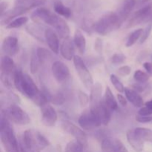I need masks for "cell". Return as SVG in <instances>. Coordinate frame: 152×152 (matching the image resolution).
I'll use <instances>...</instances> for the list:
<instances>
[{"label": "cell", "mask_w": 152, "mask_h": 152, "mask_svg": "<svg viewBox=\"0 0 152 152\" xmlns=\"http://www.w3.org/2000/svg\"><path fill=\"white\" fill-rule=\"evenodd\" d=\"M102 152H117L115 139L105 137L102 140Z\"/></svg>", "instance_id": "cell-29"}, {"label": "cell", "mask_w": 152, "mask_h": 152, "mask_svg": "<svg viewBox=\"0 0 152 152\" xmlns=\"http://www.w3.org/2000/svg\"><path fill=\"white\" fill-rule=\"evenodd\" d=\"M138 114L144 116H152V107H142L138 111Z\"/></svg>", "instance_id": "cell-44"}, {"label": "cell", "mask_w": 152, "mask_h": 152, "mask_svg": "<svg viewBox=\"0 0 152 152\" xmlns=\"http://www.w3.org/2000/svg\"><path fill=\"white\" fill-rule=\"evenodd\" d=\"M47 0H15L14 7L23 9L25 11L36 7H40Z\"/></svg>", "instance_id": "cell-22"}, {"label": "cell", "mask_w": 152, "mask_h": 152, "mask_svg": "<svg viewBox=\"0 0 152 152\" xmlns=\"http://www.w3.org/2000/svg\"><path fill=\"white\" fill-rule=\"evenodd\" d=\"M53 9L54 11L59 16L65 18H70L72 15V11L68 7L65 6L63 3L59 0L55 1L53 3Z\"/></svg>", "instance_id": "cell-27"}, {"label": "cell", "mask_w": 152, "mask_h": 152, "mask_svg": "<svg viewBox=\"0 0 152 152\" xmlns=\"http://www.w3.org/2000/svg\"><path fill=\"white\" fill-rule=\"evenodd\" d=\"M84 149L77 141H70L66 145L65 152H85Z\"/></svg>", "instance_id": "cell-34"}, {"label": "cell", "mask_w": 152, "mask_h": 152, "mask_svg": "<svg viewBox=\"0 0 152 152\" xmlns=\"http://www.w3.org/2000/svg\"><path fill=\"white\" fill-rule=\"evenodd\" d=\"M28 18L27 16H19L16 19H13L10 22L8 25H6V29H14V28H19L28 23Z\"/></svg>", "instance_id": "cell-32"}, {"label": "cell", "mask_w": 152, "mask_h": 152, "mask_svg": "<svg viewBox=\"0 0 152 152\" xmlns=\"http://www.w3.org/2000/svg\"><path fill=\"white\" fill-rule=\"evenodd\" d=\"M145 106H148V107H152V99H151L150 101L147 102L145 104Z\"/></svg>", "instance_id": "cell-52"}, {"label": "cell", "mask_w": 152, "mask_h": 152, "mask_svg": "<svg viewBox=\"0 0 152 152\" xmlns=\"http://www.w3.org/2000/svg\"><path fill=\"white\" fill-rule=\"evenodd\" d=\"M1 114H4L10 121L19 126H25L31 122L29 115L17 104L7 106L4 109L1 110Z\"/></svg>", "instance_id": "cell-3"}, {"label": "cell", "mask_w": 152, "mask_h": 152, "mask_svg": "<svg viewBox=\"0 0 152 152\" xmlns=\"http://www.w3.org/2000/svg\"><path fill=\"white\" fill-rule=\"evenodd\" d=\"M103 102L110 111H116L118 108V104L112 91L109 87H106L103 97Z\"/></svg>", "instance_id": "cell-26"}, {"label": "cell", "mask_w": 152, "mask_h": 152, "mask_svg": "<svg viewBox=\"0 0 152 152\" xmlns=\"http://www.w3.org/2000/svg\"><path fill=\"white\" fill-rule=\"evenodd\" d=\"M7 6H8V4L7 2H5V1H1V4H0V13H1L0 16L2 15L5 11H7Z\"/></svg>", "instance_id": "cell-49"}, {"label": "cell", "mask_w": 152, "mask_h": 152, "mask_svg": "<svg viewBox=\"0 0 152 152\" xmlns=\"http://www.w3.org/2000/svg\"><path fill=\"white\" fill-rule=\"evenodd\" d=\"M94 50L97 53H101L102 51V41L100 38H96L94 42Z\"/></svg>", "instance_id": "cell-46"}, {"label": "cell", "mask_w": 152, "mask_h": 152, "mask_svg": "<svg viewBox=\"0 0 152 152\" xmlns=\"http://www.w3.org/2000/svg\"><path fill=\"white\" fill-rule=\"evenodd\" d=\"M126 137H127L128 142L135 151H142L144 148V141H142L140 137L135 133L134 129H130L128 131Z\"/></svg>", "instance_id": "cell-19"}, {"label": "cell", "mask_w": 152, "mask_h": 152, "mask_svg": "<svg viewBox=\"0 0 152 152\" xmlns=\"http://www.w3.org/2000/svg\"><path fill=\"white\" fill-rule=\"evenodd\" d=\"M124 92L127 100L131 102L132 105H134L135 107H140H140L142 108L143 106V99L137 91L130 88H125Z\"/></svg>", "instance_id": "cell-23"}, {"label": "cell", "mask_w": 152, "mask_h": 152, "mask_svg": "<svg viewBox=\"0 0 152 152\" xmlns=\"http://www.w3.org/2000/svg\"><path fill=\"white\" fill-rule=\"evenodd\" d=\"M73 60H74V65L76 71H77L83 86L87 89H91L94 86L93 77H92L89 70L88 69L86 65L85 64L83 59L78 55L77 56L75 55Z\"/></svg>", "instance_id": "cell-7"}, {"label": "cell", "mask_w": 152, "mask_h": 152, "mask_svg": "<svg viewBox=\"0 0 152 152\" xmlns=\"http://www.w3.org/2000/svg\"><path fill=\"white\" fill-rule=\"evenodd\" d=\"M151 31H152V25H151V24H148V25L145 28V29L143 30L142 35V37H141L140 39V44H142V43H144L145 41H146V39L150 36V34H151Z\"/></svg>", "instance_id": "cell-42"}, {"label": "cell", "mask_w": 152, "mask_h": 152, "mask_svg": "<svg viewBox=\"0 0 152 152\" xmlns=\"http://www.w3.org/2000/svg\"><path fill=\"white\" fill-rule=\"evenodd\" d=\"M0 70H1V81L6 88L12 87L11 76L14 75L15 65L14 62L10 56H4L1 59L0 63Z\"/></svg>", "instance_id": "cell-5"}, {"label": "cell", "mask_w": 152, "mask_h": 152, "mask_svg": "<svg viewBox=\"0 0 152 152\" xmlns=\"http://www.w3.org/2000/svg\"><path fill=\"white\" fill-rule=\"evenodd\" d=\"M50 101L55 105H62L65 102V99L64 95L61 92H57L50 96Z\"/></svg>", "instance_id": "cell-37"}, {"label": "cell", "mask_w": 152, "mask_h": 152, "mask_svg": "<svg viewBox=\"0 0 152 152\" xmlns=\"http://www.w3.org/2000/svg\"><path fill=\"white\" fill-rule=\"evenodd\" d=\"M143 67L148 74L152 75V62H145L143 64Z\"/></svg>", "instance_id": "cell-51"}, {"label": "cell", "mask_w": 152, "mask_h": 152, "mask_svg": "<svg viewBox=\"0 0 152 152\" xmlns=\"http://www.w3.org/2000/svg\"><path fill=\"white\" fill-rule=\"evenodd\" d=\"M117 97V100L119 101V102H120V104L122 106H126V105H127V99L125 98L124 96H123V95L120 94H118Z\"/></svg>", "instance_id": "cell-47"}, {"label": "cell", "mask_w": 152, "mask_h": 152, "mask_svg": "<svg viewBox=\"0 0 152 152\" xmlns=\"http://www.w3.org/2000/svg\"><path fill=\"white\" fill-rule=\"evenodd\" d=\"M110 80H111V83L114 86V88L117 91H118L120 93H123V92L125 91V87L123 85V83H121L120 80L117 78V77L114 74H111L110 76Z\"/></svg>", "instance_id": "cell-36"}, {"label": "cell", "mask_w": 152, "mask_h": 152, "mask_svg": "<svg viewBox=\"0 0 152 152\" xmlns=\"http://www.w3.org/2000/svg\"><path fill=\"white\" fill-rule=\"evenodd\" d=\"M142 33H143V29H142V28L137 29L134 31L132 33H131L130 35L128 37L127 41H126V47H132L138 40L140 39L142 35Z\"/></svg>", "instance_id": "cell-30"}, {"label": "cell", "mask_w": 152, "mask_h": 152, "mask_svg": "<svg viewBox=\"0 0 152 152\" xmlns=\"http://www.w3.org/2000/svg\"><path fill=\"white\" fill-rule=\"evenodd\" d=\"M132 72V68L129 65H124V66H122L120 68H118L117 73L119 76L120 77H126V76H129V74Z\"/></svg>", "instance_id": "cell-41"}, {"label": "cell", "mask_w": 152, "mask_h": 152, "mask_svg": "<svg viewBox=\"0 0 152 152\" xmlns=\"http://www.w3.org/2000/svg\"><path fill=\"white\" fill-rule=\"evenodd\" d=\"M48 25L54 28L56 34L62 39H66L70 37V28L67 22L58 15L53 13L49 20Z\"/></svg>", "instance_id": "cell-9"}, {"label": "cell", "mask_w": 152, "mask_h": 152, "mask_svg": "<svg viewBox=\"0 0 152 152\" xmlns=\"http://www.w3.org/2000/svg\"><path fill=\"white\" fill-rule=\"evenodd\" d=\"M25 11L23 9L19 8V7H14L13 9L7 10L4 12L2 15L0 16V22H1V25H8L11 21L13 19L18 18V16H21L23 13H25Z\"/></svg>", "instance_id": "cell-20"}, {"label": "cell", "mask_w": 152, "mask_h": 152, "mask_svg": "<svg viewBox=\"0 0 152 152\" xmlns=\"http://www.w3.org/2000/svg\"><path fill=\"white\" fill-rule=\"evenodd\" d=\"M51 71L53 77L58 83L66 81L70 76V70L64 62L55 61L51 66Z\"/></svg>", "instance_id": "cell-13"}, {"label": "cell", "mask_w": 152, "mask_h": 152, "mask_svg": "<svg viewBox=\"0 0 152 152\" xmlns=\"http://www.w3.org/2000/svg\"><path fill=\"white\" fill-rule=\"evenodd\" d=\"M78 123L82 129L87 131H91L101 126L90 109L85 110L82 113L78 120Z\"/></svg>", "instance_id": "cell-11"}, {"label": "cell", "mask_w": 152, "mask_h": 152, "mask_svg": "<svg viewBox=\"0 0 152 152\" xmlns=\"http://www.w3.org/2000/svg\"><path fill=\"white\" fill-rule=\"evenodd\" d=\"M125 60H126V56L123 53H114L111 57V62L112 64H114V65H119V64L123 63Z\"/></svg>", "instance_id": "cell-40"}, {"label": "cell", "mask_w": 152, "mask_h": 152, "mask_svg": "<svg viewBox=\"0 0 152 152\" xmlns=\"http://www.w3.org/2000/svg\"><path fill=\"white\" fill-rule=\"evenodd\" d=\"M57 119V113L50 104L47 103L41 107V120L44 126L53 127L56 124Z\"/></svg>", "instance_id": "cell-12"}, {"label": "cell", "mask_w": 152, "mask_h": 152, "mask_svg": "<svg viewBox=\"0 0 152 152\" xmlns=\"http://www.w3.org/2000/svg\"><path fill=\"white\" fill-rule=\"evenodd\" d=\"M42 29V27L37 23L30 24V25H27L25 28V30L30 35L34 37V38L40 42H43L44 40H45V30L43 31Z\"/></svg>", "instance_id": "cell-24"}, {"label": "cell", "mask_w": 152, "mask_h": 152, "mask_svg": "<svg viewBox=\"0 0 152 152\" xmlns=\"http://www.w3.org/2000/svg\"><path fill=\"white\" fill-rule=\"evenodd\" d=\"M10 120L1 113L0 137L5 152H20V148Z\"/></svg>", "instance_id": "cell-1"}, {"label": "cell", "mask_w": 152, "mask_h": 152, "mask_svg": "<svg viewBox=\"0 0 152 152\" xmlns=\"http://www.w3.org/2000/svg\"><path fill=\"white\" fill-rule=\"evenodd\" d=\"M1 49L6 56H14L19 51V42L18 39L13 36L5 37L2 42Z\"/></svg>", "instance_id": "cell-15"}, {"label": "cell", "mask_w": 152, "mask_h": 152, "mask_svg": "<svg viewBox=\"0 0 152 152\" xmlns=\"http://www.w3.org/2000/svg\"><path fill=\"white\" fill-rule=\"evenodd\" d=\"M78 99L81 107H86L90 102V97L83 91H79Z\"/></svg>", "instance_id": "cell-38"}, {"label": "cell", "mask_w": 152, "mask_h": 152, "mask_svg": "<svg viewBox=\"0 0 152 152\" xmlns=\"http://www.w3.org/2000/svg\"><path fill=\"white\" fill-rule=\"evenodd\" d=\"M60 53L64 59L67 60L74 59V43L70 37L64 39L60 45Z\"/></svg>", "instance_id": "cell-17"}, {"label": "cell", "mask_w": 152, "mask_h": 152, "mask_svg": "<svg viewBox=\"0 0 152 152\" xmlns=\"http://www.w3.org/2000/svg\"><path fill=\"white\" fill-rule=\"evenodd\" d=\"M90 110L99 124L107 126L111 120V111L107 108L103 101L99 106L94 108H90Z\"/></svg>", "instance_id": "cell-14"}, {"label": "cell", "mask_w": 152, "mask_h": 152, "mask_svg": "<svg viewBox=\"0 0 152 152\" xmlns=\"http://www.w3.org/2000/svg\"><path fill=\"white\" fill-rule=\"evenodd\" d=\"M74 45L81 54H83L86 49V39L83 32L80 30L77 29L74 36Z\"/></svg>", "instance_id": "cell-25"}, {"label": "cell", "mask_w": 152, "mask_h": 152, "mask_svg": "<svg viewBox=\"0 0 152 152\" xmlns=\"http://www.w3.org/2000/svg\"><path fill=\"white\" fill-rule=\"evenodd\" d=\"M95 22H92L91 19H84L82 24V28L88 33H91V31H94Z\"/></svg>", "instance_id": "cell-39"}, {"label": "cell", "mask_w": 152, "mask_h": 152, "mask_svg": "<svg viewBox=\"0 0 152 152\" xmlns=\"http://www.w3.org/2000/svg\"><path fill=\"white\" fill-rule=\"evenodd\" d=\"M134 132L144 142L152 143V130L146 128L137 127L134 129Z\"/></svg>", "instance_id": "cell-28"}, {"label": "cell", "mask_w": 152, "mask_h": 152, "mask_svg": "<svg viewBox=\"0 0 152 152\" xmlns=\"http://www.w3.org/2000/svg\"><path fill=\"white\" fill-rule=\"evenodd\" d=\"M19 148H20L21 152H34V149H32V148H28L27 146H25V144L22 142V141L21 142Z\"/></svg>", "instance_id": "cell-50"}, {"label": "cell", "mask_w": 152, "mask_h": 152, "mask_svg": "<svg viewBox=\"0 0 152 152\" xmlns=\"http://www.w3.org/2000/svg\"><path fill=\"white\" fill-rule=\"evenodd\" d=\"M151 59H152V55H151Z\"/></svg>", "instance_id": "cell-53"}, {"label": "cell", "mask_w": 152, "mask_h": 152, "mask_svg": "<svg viewBox=\"0 0 152 152\" xmlns=\"http://www.w3.org/2000/svg\"><path fill=\"white\" fill-rule=\"evenodd\" d=\"M134 79L135 81L139 83H145L149 80V75L147 73L141 71V70H137L134 72Z\"/></svg>", "instance_id": "cell-35"}, {"label": "cell", "mask_w": 152, "mask_h": 152, "mask_svg": "<svg viewBox=\"0 0 152 152\" xmlns=\"http://www.w3.org/2000/svg\"><path fill=\"white\" fill-rule=\"evenodd\" d=\"M102 86L100 83H96L91 89L90 95V108H94L99 106L102 102Z\"/></svg>", "instance_id": "cell-18"}, {"label": "cell", "mask_w": 152, "mask_h": 152, "mask_svg": "<svg viewBox=\"0 0 152 152\" xmlns=\"http://www.w3.org/2000/svg\"><path fill=\"white\" fill-rule=\"evenodd\" d=\"M116 148H117V152H129L127 148H126L123 142L119 140L115 139Z\"/></svg>", "instance_id": "cell-45"}, {"label": "cell", "mask_w": 152, "mask_h": 152, "mask_svg": "<svg viewBox=\"0 0 152 152\" xmlns=\"http://www.w3.org/2000/svg\"><path fill=\"white\" fill-rule=\"evenodd\" d=\"M152 18V3L139 8L129 19L126 28H133L141 23H149Z\"/></svg>", "instance_id": "cell-6"}, {"label": "cell", "mask_w": 152, "mask_h": 152, "mask_svg": "<svg viewBox=\"0 0 152 152\" xmlns=\"http://www.w3.org/2000/svg\"><path fill=\"white\" fill-rule=\"evenodd\" d=\"M136 120L141 123H148L152 122V116H144L138 114L136 117Z\"/></svg>", "instance_id": "cell-43"}, {"label": "cell", "mask_w": 152, "mask_h": 152, "mask_svg": "<svg viewBox=\"0 0 152 152\" xmlns=\"http://www.w3.org/2000/svg\"><path fill=\"white\" fill-rule=\"evenodd\" d=\"M45 38L50 50L54 53H59L60 47H59L57 34L51 28H46L45 32Z\"/></svg>", "instance_id": "cell-16"}, {"label": "cell", "mask_w": 152, "mask_h": 152, "mask_svg": "<svg viewBox=\"0 0 152 152\" xmlns=\"http://www.w3.org/2000/svg\"><path fill=\"white\" fill-rule=\"evenodd\" d=\"M62 128L65 132L72 135L76 139V141L83 148H86L88 147V138L86 134L81 129L76 126L68 120H64L62 122Z\"/></svg>", "instance_id": "cell-8"}, {"label": "cell", "mask_w": 152, "mask_h": 152, "mask_svg": "<svg viewBox=\"0 0 152 152\" xmlns=\"http://www.w3.org/2000/svg\"><path fill=\"white\" fill-rule=\"evenodd\" d=\"M123 22L118 13L107 12L102 15L94 24V31L100 35L105 36L121 26Z\"/></svg>", "instance_id": "cell-2"}, {"label": "cell", "mask_w": 152, "mask_h": 152, "mask_svg": "<svg viewBox=\"0 0 152 152\" xmlns=\"http://www.w3.org/2000/svg\"><path fill=\"white\" fill-rule=\"evenodd\" d=\"M22 142L29 148L42 150L49 145V142L42 134L34 130H26L23 134Z\"/></svg>", "instance_id": "cell-4"}, {"label": "cell", "mask_w": 152, "mask_h": 152, "mask_svg": "<svg viewBox=\"0 0 152 152\" xmlns=\"http://www.w3.org/2000/svg\"><path fill=\"white\" fill-rule=\"evenodd\" d=\"M151 0H137V4H136V7L137 8H141V7H144L146 4H148V3Z\"/></svg>", "instance_id": "cell-48"}, {"label": "cell", "mask_w": 152, "mask_h": 152, "mask_svg": "<svg viewBox=\"0 0 152 152\" xmlns=\"http://www.w3.org/2000/svg\"><path fill=\"white\" fill-rule=\"evenodd\" d=\"M40 64H41V62H40L38 56H37V52H33L31 58V64H30V68H31V74H35L38 71Z\"/></svg>", "instance_id": "cell-33"}, {"label": "cell", "mask_w": 152, "mask_h": 152, "mask_svg": "<svg viewBox=\"0 0 152 152\" xmlns=\"http://www.w3.org/2000/svg\"><path fill=\"white\" fill-rule=\"evenodd\" d=\"M36 52H37V56H38L41 64L48 62V61L50 60L52 58L51 52L48 50V49L45 48H38L37 50H36Z\"/></svg>", "instance_id": "cell-31"}, {"label": "cell", "mask_w": 152, "mask_h": 152, "mask_svg": "<svg viewBox=\"0 0 152 152\" xmlns=\"http://www.w3.org/2000/svg\"><path fill=\"white\" fill-rule=\"evenodd\" d=\"M41 91L39 90L38 87L35 84L33 79L28 74H24L23 83L20 93L25 95L28 98L34 101L40 94Z\"/></svg>", "instance_id": "cell-10"}, {"label": "cell", "mask_w": 152, "mask_h": 152, "mask_svg": "<svg viewBox=\"0 0 152 152\" xmlns=\"http://www.w3.org/2000/svg\"><path fill=\"white\" fill-rule=\"evenodd\" d=\"M137 0H123L120 6L118 15L120 18V20L123 22L130 16L131 12L136 7Z\"/></svg>", "instance_id": "cell-21"}]
</instances>
